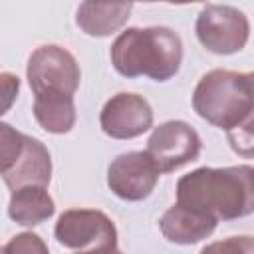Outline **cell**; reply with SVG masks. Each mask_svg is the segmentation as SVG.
Listing matches in <instances>:
<instances>
[{
  "instance_id": "6da1fadb",
  "label": "cell",
  "mask_w": 254,
  "mask_h": 254,
  "mask_svg": "<svg viewBox=\"0 0 254 254\" xmlns=\"http://www.w3.org/2000/svg\"><path fill=\"white\" fill-rule=\"evenodd\" d=\"M177 202L206 212L216 220H232L254 212V167H200L177 183Z\"/></svg>"
},
{
  "instance_id": "7a4b0ae2",
  "label": "cell",
  "mask_w": 254,
  "mask_h": 254,
  "mask_svg": "<svg viewBox=\"0 0 254 254\" xmlns=\"http://www.w3.org/2000/svg\"><path fill=\"white\" fill-rule=\"evenodd\" d=\"M111 64L123 77L147 75L167 81L181 69V36L165 26L127 28L111 44Z\"/></svg>"
},
{
  "instance_id": "3957f363",
  "label": "cell",
  "mask_w": 254,
  "mask_h": 254,
  "mask_svg": "<svg viewBox=\"0 0 254 254\" xmlns=\"http://www.w3.org/2000/svg\"><path fill=\"white\" fill-rule=\"evenodd\" d=\"M192 107L210 125L224 131L234 129L254 113V95L246 73L230 69L204 73L194 87Z\"/></svg>"
},
{
  "instance_id": "277c9868",
  "label": "cell",
  "mask_w": 254,
  "mask_h": 254,
  "mask_svg": "<svg viewBox=\"0 0 254 254\" xmlns=\"http://www.w3.org/2000/svg\"><path fill=\"white\" fill-rule=\"evenodd\" d=\"M0 171L12 192L22 187H48L52 179L50 151L42 141L0 123Z\"/></svg>"
},
{
  "instance_id": "5b68a950",
  "label": "cell",
  "mask_w": 254,
  "mask_h": 254,
  "mask_svg": "<svg viewBox=\"0 0 254 254\" xmlns=\"http://www.w3.org/2000/svg\"><path fill=\"white\" fill-rule=\"evenodd\" d=\"M28 83L34 91V97H73L81 71L75 58L62 46L46 44L32 52L26 67Z\"/></svg>"
},
{
  "instance_id": "8992f818",
  "label": "cell",
  "mask_w": 254,
  "mask_h": 254,
  "mask_svg": "<svg viewBox=\"0 0 254 254\" xmlns=\"http://www.w3.org/2000/svg\"><path fill=\"white\" fill-rule=\"evenodd\" d=\"M54 234L62 246L77 252L117 248V228L113 220L95 208H69L62 212Z\"/></svg>"
},
{
  "instance_id": "52a82bcc",
  "label": "cell",
  "mask_w": 254,
  "mask_h": 254,
  "mask_svg": "<svg viewBox=\"0 0 254 254\" xmlns=\"http://www.w3.org/2000/svg\"><path fill=\"white\" fill-rule=\"evenodd\" d=\"M196 38L212 54L230 56L240 52L250 38L246 14L234 6L208 4L196 18Z\"/></svg>"
},
{
  "instance_id": "ba28073f",
  "label": "cell",
  "mask_w": 254,
  "mask_h": 254,
  "mask_svg": "<svg viewBox=\"0 0 254 254\" xmlns=\"http://www.w3.org/2000/svg\"><path fill=\"white\" fill-rule=\"evenodd\" d=\"M202 143L198 133L185 121H165L153 129L147 141V153L159 167L161 175L173 173L200 155Z\"/></svg>"
},
{
  "instance_id": "9c48e42d",
  "label": "cell",
  "mask_w": 254,
  "mask_h": 254,
  "mask_svg": "<svg viewBox=\"0 0 254 254\" xmlns=\"http://www.w3.org/2000/svg\"><path fill=\"white\" fill-rule=\"evenodd\" d=\"M161 177L159 167L147 151H129L115 157L107 169V187L123 200L147 198Z\"/></svg>"
},
{
  "instance_id": "30bf717a",
  "label": "cell",
  "mask_w": 254,
  "mask_h": 254,
  "mask_svg": "<svg viewBox=\"0 0 254 254\" xmlns=\"http://www.w3.org/2000/svg\"><path fill=\"white\" fill-rule=\"evenodd\" d=\"M99 125L111 139H135L153 127V109L145 97L121 91L103 105Z\"/></svg>"
},
{
  "instance_id": "8fae6325",
  "label": "cell",
  "mask_w": 254,
  "mask_h": 254,
  "mask_svg": "<svg viewBox=\"0 0 254 254\" xmlns=\"http://www.w3.org/2000/svg\"><path fill=\"white\" fill-rule=\"evenodd\" d=\"M216 222L214 216L177 202L161 216L159 228L173 244H196L214 232Z\"/></svg>"
},
{
  "instance_id": "7c38bea8",
  "label": "cell",
  "mask_w": 254,
  "mask_h": 254,
  "mask_svg": "<svg viewBox=\"0 0 254 254\" xmlns=\"http://www.w3.org/2000/svg\"><path fill=\"white\" fill-rule=\"evenodd\" d=\"M133 4H105V2H83L77 8L75 22L79 30L93 38H105L117 32L129 18Z\"/></svg>"
},
{
  "instance_id": "4fadbf2b",
  "label": "cell",
  "mask_w": 254,
  "mask_h": 254,
  "mask_svg": "<svg viewBox=\"0 0 254 254\" xmlns=\"http://www.w3.org/2000/svg\"><path fill=\"white\" fill-rule=\"evenodd\" d=\"M56 210V202L46 187H22L12 192L8 214L16 224L36 226L48 220Z\"/></svg>"
},
{
  "instance_id": "5bb4252c",
  "label": "cell",
  "mask_w": 254,
  "mask_h": 254,
  "mask_svg": "<svg viewBox=\"0 0 254 254\" xmlns=\"http://www.w3.org/2000/svg\"><path fill=\"white\" fill-rule=\"evenodd\" d=\"M34 117L38 125L54 135L71 131L75 125V103L73 97H34Z\"/></svg>"
},
{
  "instance_id": "9a60e30c",
  "label": "cell",
  "mask_w": 254,
  "mask_h": 254,
  "mask_svg": "<svg viewBox=\"0 0 254 254\" xmlns=\"http://www.w3.org/2000/svg\"><path fill=\"white\" fill-rule=\"evenodd\" d=\"M230 149L242 159H254V113H250L240 125L226 131Z\"/></svg>"
},
{
  "instance_id": "2e32d148",
  "label": "cell",
  "mask_w": 254,
  "mask_h": 254,
  "mask_svg": "<svg viewBox=\"0 0 254 254\" xmlns=\"http://www.w3.org/2000/svg\"><path fill=\"white\" fill-rule=\"evenodd\" d=\"M2 254H50V250L38 234L22 232V234H16L14 238H10L4 244Z\"/></svg>"
},
{
  "instance_id": "e0dca14e",
  "label": "cell",
  "mask_w": 254,
  "mask_h": 254,
  "mask_svg": "<svg viewBox=\"0 0 254 254\" xmlns=\"http://www.w3.org/2000/svg\"><path fill=\"white\" fill-rule=\"evenodd\" d=\"M200 254H254V238L252 236H230L224 240H216L206 244Z\"/></svg>"
},
{
  "instance_id": "ac0fdd59",
  "label": "cell",
  "mask_w": 254,
  "mask_h": 254,
  "mask_svg": "<svg viewBox=\"0 0 254 254\" xmlns=\"http://www.w3.org/2000/svg\"><path fill=\"white\" fill-rule=\"evenodd\" d=\"M2 85H4V95H6V101H4V111L10 107L14 95L18 93V87H20V79L12 73H2Z\"/></svg>"
},
{
  "instance_id": "d6986e66",
  "label": "cell",
  "mask_w": 254,
  "mask_h": 254,
  "mask_svg": "<svg viewBox=\"0 0 254 254\" xmlns=\"http://www.w3.org/2000/svg\"><path fill=\"white\" fill-rule=\"evenodd\" d=\"M77 254H123L119 248H113V250H91V252H77Z\"/></svg>"
},
{
  "instance_id": "ffe728a7",
  "label": "cell",
  "mask_w": 254,
  "mask_h": 254,
  "mask_svg": "<svg viewBox=\"0 0 254 254\" xmlns=\"http://www.w3.org/2000/svg\"><path fill=\"white\" fill-rule=\"evenodd\" d=\"M246 77H248V83H250V89H252V95H254V71L246 73Z\"/></svg>"
}]
</instances>
